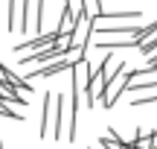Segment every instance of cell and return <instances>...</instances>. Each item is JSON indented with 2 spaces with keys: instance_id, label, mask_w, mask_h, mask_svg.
Instances as JSON below:
<instances>
[{
  "instance_id": "1",
  "label": "cell",
  "mask_w": 157,
  "mask_h": 149,
  "mask_svg": "<svg viewBox=\"0 0 157 149\" xmlns=\"http://www.w3.org/2000/svg\"><path fill=\"white\" fill-rule=\"evenodd\" d=\"M131 79H134V70H131V67H125V62H122V67L113 73V79L108 82L105 94H102V105H105V108H111V105L119 99V94H125V88L131 85Z\"/></svg>"
},
{
  "instance_id": "2",
  "label": "cell",
  "mask_w": 157,
  "mask_h": 149,
  "mask_svg": "<svg viewBox=\"0 0 157 149\" xmlns=\"http://www.w3.org/2000/svg\"><path fill=\"white\" fill-rule=\"evenodd\" d=\"M90 35H93V21L90 18L76 15V29H73V53H78V58H84V53H87V44H90Z\"/></svg>"
},
{
  "instance_id": "3",
  "label": "cell",
  "mask_w": 157,
  "mask_h": 149,
  "mask_svg": "<svg viewBox=\"0 0 157 149\" xmlns=\"http://www.w3.org/2000/svg\"><path fill=\"white\" fill-rule=\"evenodd\" d=\"M0 103L3 105H17V108H26V97H23L21 91H17L15 85H9V82H0Z\"/></svg>"
},
{
  "instance_id": "4",
  "label": "cell",
  "mask_w": 157,
  "mask_h": 149,
  "mask_svg": "<svg viewBox=\"0 0 157 149\" xmlns=\"http://www.w3.org/2000/svg\"><path fill=\"white\" fill-rule=\"evenodd\" d=\"M26 6H29V3H9V23H6V29H9V32H15V29H23Z\"/></svg>"
},
{
  "instance_id": "5",
  "label": "cell",
  "mask_w": 157,
  "mask_h": 149,
  "mask_svg": "<svg viewBox=\"0 0 157 149\" xmlns=\"http://www.w3.org/2000/svg\"><path fill=\"white\" fill-rule=\"evenodd\" d=\"M99 146L102 149H131V143L128 140H119V135L113 132V129H108V132L99 138Z\"/></svg>"
},
{
  "instance_id": "6",
  "label": "cell",
  "mask_w": 157,
  "mask_h": 149,
  "mask_svg": "<svg viewBox=\"0 0 157 149\" xmlns=\"http://www.w3.org/2000/svg\"><path fill=\"white\" fill-rule=\"evenodd\" d=\"M84 18H90V21L102 18V3H84Z\"/></svg>"
},
{
  "instance_id": "7",
  "label": "cell",
  "mask_w": 157,
  "mask_h": 149,
  "mask_svg": "<svg viewBox=\"0 0 157 149\" xmlns=\"http://www.w3.org/2000/svg\"><path fill=\"white\" fill-rule=\"evenodd\" d=\"M157 103V94H148V97H134L131 105H154Z\"/></svg>"
},
{
  "instance_id": "8",
  "label": "cell",
  "mask_w": 157,
  "mask_h": 149,
  "mask_svg": "<svg viewBox=\"0 0 157 149\" xmlns=\"http://www.w3.org/2000/svg\"><path fill=\"white\" fill-rule=\"evenodd\" d=\"M151 149H157V132H151Z\"/></svg>"
},
{
  "instance_id": "9",
  "label": "cell",
  "mask_w": 157,
  "mask_h": 149,
  "mask_svg": "<svg viewBox=\"0 0 157 149\" xmlns=\"http://www.w3.org/2000/svg\"><path fill=\"white\" fill-rule=\"evenodd\" d=\"M90 149H102V146H99V143H93V146H90Z\"/></svg>"
},
{
  "instance_id": "10",
  "label": "cell",
  "mask_w": 157,
  "mask_h": 149,
  "mask_svg": "<svg viewBox=\"0 0 157 149\" xmlns=\"http://www.w3.org/2000/svg\"><path fill=\"white\" fill-rule=\"evenodd\" d=\"M0 149H6V146H3V140H0Z\"/></svg>"
}]
</instances>
